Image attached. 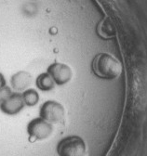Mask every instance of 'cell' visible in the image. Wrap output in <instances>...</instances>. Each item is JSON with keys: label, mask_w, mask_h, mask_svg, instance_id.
<instances>
[{"label": "cell", "mask_w": 147, "mask_h": 156, "mask_svg": "<svg viewBox=\"0 0 147 156\" xmlns=\"http://www.w3.org/2000/svg\"><path fill=\"white\" fill-rule=\"evenodd\" d=\"M94 73L102 79H115L122 72V65L114 56L108 53L97 55L92 63Z\"/></svg>", "instance_id": "cell-1"}, {"label": "cell", "mask_w": 147, "mask_h": 156, "mask_svg": "<svg viewBox=\"0 0 147 156\" xmlns=\"http://www.w3.org/2000/svg\"><path fill=\"white\" fill-rule=\"evenodd\" d=\"M59 156H84L86 145L78 136H70L63 139L57 146Z\"/></svg>", "instance_id": "cell-2"}, {"label": "cell", "mask_w": 147, "mask_h": 156, "mask_svg": "<svg viewBox=\"0 0 147 156\" xmlns=\"http://www.w3.org/2000/svg\"><path fill=\"white\" fill-rule=\"evenodd\" d=\"M40 117L50 124H58L63 120L64 117V109L63 106L55 101H48L40 108L39 112Z\"/></svg>", "instance_id": "cell-3"}, {"label": "cell", "mask_w": 147, "mask_h": 156, "mask_svg": "<svg viewBox=\"0 0 147 156\" xmlns=\"http://www.w3.org/2000/svg\"><path fill=\"white\" fill-rule=\"evenodd\" d=\"M52 124L42 119L41 117L33 119L27 126V132L33 140H42L51 135Z\"/></svg>", "instance_id": "cell-4"}, {"label": "cell", "mask_w": 147, "mask_h": 156, "mask_svg": "<svg viewBox=\"0 0 147 156\" xmlns=\"http://www.w3.org/2000/svg\"><path fill=\"white\" fill-rule=\"evenodd\" d=\"M47 73H48V74L52 77L54 82L60 86L68 83L73 75L71 68L68 65L61 62H54L50 64Z\"/></svg>", "instance_id": "cell-5"}, {"label": "cell", "mask_w": 147, "mask_h": 156, "mask_svg": "<svg viewBox=\"0 0 147 156\" xmlns=\"http://www.w3.org/2000/svg\"><path fill=\"white\" fill-rule=\"evenodd\" d=\"M24 105L23 95L20 93H12L6 101L0 104V109L6 114L15 115L23 109Z\"/></svg>", "instance_id": "cell-6"}, {"label": "cell", "mask_w": 147, "mask_h": 156, "mask_svg": "<svg viewBox=\"0 0 147 156\" xmlns=\"http://www.w3.org/2000/svg\"><path fill=\"white\" fill-rule=\"evenodd\" d=\"M10 83L16 91H24L32 84V75L28 72L20 71L12 75Z\"/></svg>", "instance_id": "cell-7"}, {"label": "cell", "mask_w": 147, "mask_h": 156, "mask_svg": "<svg viewBox=\"0 0 147 156\" xmlns=\"http://www.w3.org/2000/svg\"><path fill=\"white\" fill-rule=\"evenodd\" d=\"M97 32L102 38H111L116 34V27L110 19H103L98 24Z\"/></svg>", "instance_id": "cell-8"}, {"label": "cell", "mask_w": 147, "mask_h": 156, "mask_svg": "<svg viewBox=\"0 0 147 156\" xmlns=\"http://www.w3.org/2000/svg\"><path fill=\"white\" fill-rule=\"evenodd\" d=\"M36 87L42 91H48L54 88L55 82L48 73H42L36 78Z\"/></svg>", "instance_id": "cell-9"}, {"label": "cell", "mask_w": 147, "mask_h": 156, "mask_svg": "<svg viewBox=\"0 0 147 156\" xmlns=\"http://www.w3.org/2000/svg\"><path fill=\"white\" fill-rule=\"evenodd\" d=\"M23 99L25 105L32 107V106H34L38 104V102L39 101V95L36 90L30 88V89H26L23 91Z\"/></svg>", "instance_id": "cell-10"}, {"label": "cell", "mask_w": 147, "mask_h": 156, "mask_svg": "<svg viewBox=\"0 0 147 156\" xmlns=\"http://www.w3.org/2000/svg\"><path fill=\"white\" fill-rule=\"evenodd\" d=\"M11 94H12L11 89L8 86H5L4 87L0 88V104H1L4 101H6Z\"/></svg>", "instance_id": "cell-11"}, {"label": "cell", "mask_w": 147, "mask_h": 156, "mask_svg": "<svg viewBox=\"0 0 147 156\" xmlns=\"http://www.w3.org/2000/svg\"><path fill=\"white\" fill-rule=\"evenodd\" d=\"M5 86H7L6 85V79H5V76L0 73V88H2V87H4Z\"/></svg>", "instance_id": "cell-12"}]
</instances>
